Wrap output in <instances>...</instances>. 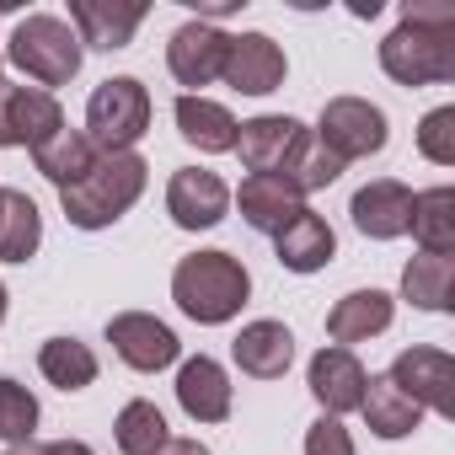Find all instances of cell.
I'll return each mask as SVG.
<instances>
[{
	"instance_id": "836d02e7",
	"label": "cell",
	"mask_w": 455,
	"mask_h": 455,
	"mask_svg": "<svg viewBox=\"0 0 455 455\" xmlns=\"http://www.w3.org/2000/svg\"><path fill=\"white\" fill-rule=\"evenodd\" d=\"M12 92H17L12 81H0V145H17L12 140Z\"/></svg>"
},
{
	"instance_id": "1f68e13d",
	"label": "cell",
	"mask_w": 455,
	"mask_h": 455,
	"mask_svg": "<svg viewBox=\"0 0 455 455\" xmlns=\"http://www.w3.org/2000/svg\"><path fill=\"white\" fill-rule=\"evenodd\" d=\"M306 455H354V439H348V428L338 423V418H316L311 428H306Z\"/></svg>"
},
{
	"instance_id": "44dd1931",
	"label": "cell",
	"mask_w": 455,
	"mask_h": 455,
	"mask_svg": "<svg viewBox=\"0 0 455 455\" xmlns=\"http://www.w3.org/2000/svg\"><path fill=\"white\" fill-rule=\"evenodd\" d=\"M177 129H182V140H188V145H198V150L220 156V150H236V129H242V124L225 113L220 102H209V97L188 92V97H177Z\"/></svg>"
},
{
	"instance_id": "9a60e30c",
	"label": "cell",
	"mask_w": 455,
	"mask_h": 455,
	"mask_svg": "<svg viewBox=\"0 0 455 455\" xmlns=\"http://www.w3.org/2000/svg\"><path fill=\"white\" fill-rule=\"evenodd\" d=\"M364 364L348 354V348H322L316 359H311V396L327 407V418H338V412H354L359 402H364Z\"/></svg>"
},
{
	"instance_id": "8fae6325",
	"label": "cell",
	"mask_w": 455,
	"mask_h": 455,
	"mask_svg": "<svg viewBox=\"0 0 455 455\" xmlns=\"http://www.w3.org/2000/svg\"><path fill=\"white\" fill-rule=\"evenodd\" d=\"M225 49H231V38H225L220 28H209V22H182V28L172 33V44H166V65H172V76H177L182 86H209V81H220V70H225Z\"/></svg>"
},
{
	"instance_id": "d6a6232c",
	"label": "cell",
	"mask_w": 455,
	"mask_h": 455,
	"mask_svg": "<svg viewBox=\"0 0 455 455\" xmlns=\"http://www.w3.org/2000/svg\"><path fill=\"white\" fill-rule=\"evenodd\" d=\"M17 455H92V444H81V439H54V444H22Z\"/></svg>"
},
{
	"instance_id": "4316f807",
	"label": "cell",
	"mask_w": 455,
	"mask_h": 455,
	"mask_svg": "<svg viewBox=\"0 0 455 455\" xmlns=\"http://www.w3.org/2000/svg\"><path fill=\"white\" fill-rule=\"evenodd\" d=\"M450 290H455V263H450V258L423 252V258H412L407 274H402V295H407L412 306H423V311H450Z\"/></svg>"
},
{
	"instance_id": "7402d4cb",
	"label": "cell",
	"mask_w": 455,
	"mask_h": 455,
	"mask_svg": "<svg viewBox=\"0 0 455 455\" xmlns=\"http://www.w3.org/2000/svg\"><path fill=\"white\" fill-rule=\"evenodd\" d=\"M391 327V295L380 290H354L327 311V338L332 343H364Z\"/></svg>"
},
{
	"instance_id": "f546056e",
	"label": "cell",
	"mask_w": 455,
	"mask_h": 455,
	"mask_svg": "<svg viewBox=\"0 0 455 455\" xmlns=\"http://www.w3.org/2000/svg\"><path fill=\"white\" fill-rule=\"evenodd\" d=\"M33 428H38V402L22 380H0V439L6 444H33Z\"/></svg>"
},
{
	"instance_id": "8992f818",
	"label": "cell",
	"mask_w": 455,
	"mask_h": 455,
	"mask_svg": "<svg viewBox=\"0 0 455 455\" xmlns=\"http://www.w3.org/2000/svg\"><path fill=\"white\" fill-rule=\"evenodd\" d=\"M311 129L306 124H295V118H252V124H242L236 129V150H242V166L252 172V177H284L290 188H295V177H300V161H306V150H311Z\"/></svg>"
},
{
	"instance_id": "74e56055",
	"label": "cell",
	"mask_w": 455,
	"mask_h": 455,
	"mask_svg": "<svg viewBox=\"0 0 455 455\" xmlns=\"http://www.w3.org/2000/svg\"><path fill=\"white\" fill-rule=\"evenodd\" d=\"M0 193H6V188H0Z\"/></svg>"
},
{
	"instance_id": "e575fe53",
	"label": "cell",
	"mask_w": 455,
	"mask_h": 455,
	"mask_svg": "<svg viewBox=\"0 0 455 455\" xmlns=\"http://www.w3.org/2000/svg\"><path fill=\"white\" fill-rule=\"evenodd\" d=\"M161 455H209V450H204L198 439H166V444H161Z\"/></svg>"
},
{
	"instance_id": "4fadbf2b",
	"label": "cell",
	"mask_w": 455,
	"mask_h": 455,
	"mask_svg": "<svg viewBox=\"0 0 455 455\" xmlns=\"http://www.w3.org/2000/svg\"><path fill=\"white\" fill-rule=\"evenodd\" d=\"M145 22L140 0H70V28L81 38V49H124L134 38V28Z\"/></svg>"
},
{
	"instance_id": "d590c367",
	"label": "cell",
	"mask_w": 455,
	"mask_h": 455,
	"mask_svg": "<svg viewBox=\"0 0 455 455\" xmlns=\"http://www.w3.org/2000/svg\"><path fill=\"white\" fill-rule=\"evenodd\" d=\"M6 12H17V0H0V17H6Z\"/></svg>"
},
{
	"instance_id": "f1b7e54d",
	"label": "cell",
	"mask_w": 455,
	"mask_h": 455,
	"mask_svg": "<svg viewBox=\"0 0 455 455\" xmlns=\"http://www.w3.org/2000/svg\"><path fill=\"white\" fill-rule=\"evenodd\" d=\"M113 434H118V450H124V455H161V444L172 439L156 402H129V407L118 412Z\"/></svg>"
},
{
	"instance_id": "5b68a950",
	"label": "cell",
	"mask_w": 455,
	"mask_h": 455,
	"mask_svg": "<svg viewBox=\"0 0 455 455\" xmlns=\"http://www.w3.org/2000/svg\"><path fill=\"white\" fill-rule=\"evenodd\" d=\"M150 129V92L134 76H113L86 102V140L97 150H129Z\"/></svg>"
},
{
	"instance_id": "ba28073f",
	"label": "cell",
	"mask_w": 455,
	"mask_h": 455,
	"mask_svg": "<svg viewBox=\"0 0 455 455\" xmlns=\"http://www.w3.org/2000/svg\"><path fill=\"white\" fill-rule=\"evenodd\" d=\"M386 375L418 407H428L439 418H455V359L444 348H407V354H396V364Z\"/></svg>"
},
{
	"instance_id": "7a4b0ae2",
	"label": "cell",
	"mask_w": 455,
	"mask_h": 455,
	"mask_svg": "<svg viewBox=\"0 0 455 455\" xmlns=\"http://www.w3.org/2000/svg\"><path fill=\"white\" fill-rule=\"evenodd\" d=\"M145 161L134 150H97L92 172L70 188H60V204H65V220L81 225V231H102L118 214L134 209V198L145 193Z\"/></svg>"
},
{
	"instance_id": "277c9868",
	"label": "cell",
	"mask_w": 455,
	"mask_h": 455,
	"mask_svg": "<svg viewBox=\"0 0 455 455\" xmlns=\"http://www.w3.org/2000/svg\"><path fill=\"white\" fill-rule=\"evenodd\" d=\"M6 54H12V65L28 81H38V92H49V86L76 81L86 49H81V38H76L70 22H60V17H22Z\"/></svg>"
},
{
	"instance_id": "30bf717a",
	"label": "cell",
	"mask_w": 455,
	"mask_h": 455,
	"mask_svg": "<svg viewBox=\"0 0 455 455\" xmlns=\"http://www.w3.org/2000/svg\"><path fill=\"white\" fill-rule=\"evenodd\" d=\"M225 209H231V188L204 166H182L166 188V214L182 231H209V225L225 220Z\"/></svg>"
},
{
	"instance_id": "9c48e42d",
	"label": "cell",
	"mask_w": 455,
	"mask_h": 455,
	"mask_svg": "<svg viewBox=\"0 0 455 455\" xmlns=\"http://www.w3.org/2000/svg\"><path fill=\"white\" fill-rule=\"evenodd\" d=\"M220 81H231V92H242V97H268L284 86V49L268 33H242L225 49Z\"/></svg>"
},
{
	"instance_id": "ac0fdd59",
	"label": "cell",
	"mask_w": 455,
	"mask_h": 455,
	"mask_svg": "<svg viewBox=\"0 0 455 455\" xmlns=\"http://www.w3.org/2000/svg\"><path fill=\"white\" fill-rule=\"evenodd\" d=\"M231 354H236L242 375L279 380L290 370V359H295V338H290L284 322H252V327H242V338L231 343Z\"/></svg>"
},
{
	"instance_id": "d4e9b609",
	"label": "cell",
	"mask_w": 455,
	"mask_h": 455,
	"mask_svg": "<svg viewBox=\"0 0 455 455\" xmlns=\"http://www.w3.org/2000/svg\"><path fill=\"white\" fill-rule=\"evenodd\" d=\"M65 129V113L54 102V92H38V86H17L12 92V140L38 150L44 140H54Z\"/></svg>"
},
{
	"instance_id": "8d00e7d4",
	"label": "cell",
	"mask_w": 455,
	"mask_h": 455,
	"mask_svg": "<svg viewBox=\"0 0 455 455\" xmlns=\"http://www.w3.org/2000/svg\"><path fill=\"white\" fill-rule=\"evenodd\" d=\"M0 316H6V290H0Z\"/></svg>"
},
{
	"instance_id": "cb8c5ba5",
	"label": "cell",
	"mask_w": 455,
	"mask_h": 455,
	"mask_svg": "<svg viewBox=\"0 0 455 455\" xmlns=\"http://www.w3.org/2000/svg\"><path fill=\"white\" fill-rule=\"evenodd\" d=\"M44 242V220H38V204L17 188L0 193V263H28Z\"/></svg>"
},
{
	"instance_id": "e0dca14e",
	"label": "cell",
	"mask_w": 455,
	"mask_h": 455,
	"mask_svg": "<svg viewBox=\"0 0 455 455\" xmlns=\"http://www.w3.org/2000/svg\"><path fill=\"white\" fill-rule=\"evenodd\" d=\"M306 214V198L284 182V177H247L242 182V220L263 236H279L284 225H295Z\"/></svg>"
},
{
	"instance_id": "6da1fadb",
	"label": "cell",
	"mask_w": 455,
	"mask_h": 455,
	"mask_svg": "<svg viewBox=\"0 0 455 455\" xmlns=\"http://www.w3.org/2000/svg\"><path fill=\"white\" fill-rule=\"evenodd\" d=\"M380 70L402 86H434L455 76V6L450 0H412L396 33L380 44Z\"/></svg>"
},
{
	"instance_id": "83f0119b",
	"label": "cell",
	"mask_w": 455,
	"mask_h": 455,
	"mask_svg": "<svg viewBox=\"0 0 455 455\" xmlns=\"http://www.w3.org/2000/svg\"><path fill=\"white\" fill-rule=\"evenodd\" d=\"M38 370L60 386V391H86L97 380V354L76 338H49L44 354H38Z\"/></svg>"
},
{
	"instance_id": "ffe728a7",
	"label": "cell",
	"mask_w": 455,
	"mask_h": 455,
	"mask_svg": "<svg viewBox=\"0 0 455 455\" xmlns=\"http://www.w3.org/2000/svg\"><path fill=\"white\" fill-rule=\"evenodd\" d=\"M274 247H279V263L290 268V274H316V268H327L332 263V225L322 220V214H300L295 225H284V231L274 236Z\"/></svg>"
},
{
	"instance_id": "3957f363",
	"label": "cell",
	"mask_w": 455,
	"mask_h": 455,
	"mask_svg": "<svg viewBox=\"0 0 455 455\" xmlns=\"http://www.w3.org/2000/svg\"><path fill=\"white\" fill-rule=\"evenodd\" d=\"M247 290H252V279L231 252H193L172 274V300L182 306V316H193L204 327L231 322L247 306Z\"/></svg>"
},
{
	"instance_id": "603a6c76",
	"label": "cell",
	"mask_w": 455,
	"mask_h": 455,
	"mask_svg": "<svg viewBox=\"0 0 455 455\" xmlns=\"http://www.w3.org/2000/svg\"><path fill=\"white\" fill-rule=\"evenodd\" d=\"M407 231L418 236L423 252L450 258V252H455V188L412 193V220H407Z\"/></svg>"
},
{
	"instance_id": "5bb4252c",
	"label": "cell",
	"mask_w": 455,
	"mask_h": 455,
	"mask_svg": "<svg viewBox=\"0 0 455 455\" xmlns=\"http://www.w3.org/2000/svg\"><path fill=\"white\" fill-rule=\"evenodd\" d=\"M407 220H412V193H407L402 182L375 177V182H364V188L354 193V225H359L364 236L396 242V236H407Z\"/></svg>"
},
{
	"instance_id": "d6986e66",
	"label": "cell",
	"mask_w": 455,
	"mask_h": 455,
	"mask_svg": "<svg viewBox=\"0 0 455 455\" xmlns=\"http://www.w3.org/2000/svg\"><path fill=\"white\" fill-rule=\"evenodd\" d=\"M359 412H364L370 434H380V439H407V434L423 423V407H418L412 396H402V391L391 386V375H370V380H364Z\"/></svg>"
},
{
	"instance_id": "2e32d148",
	"label": "cell",
	"mask_w": 455,
	"mask_h": 455,
	"mask_svg": "<svg viewBox=\"0 0 455 455\" xmlns=\"http://www.w3.org/2000/svg\"><path fill=\"white\" fill-rule=\"evenodd\" d=\"M177 402L198 423H225L231 418V380H225V370L209 354H198L177 370Z\"/></svg>"
},
{
	"instance_id": "484cf974",
	"label": "cell",
	"mask_w": 455,
	"mask_h": 455,
	"mask_svg": "<svg viewBox=\"0 0 455 455\" xmlns=\"http://www.w3.org/2000/svg\"><path fill=\"white\" fill-rule=\"evenodd\" d=\"M33 161H38V172H44L54 188H70V182H81V177L92 172L97 145H92L81 129H60L54 140H44V145L33 150Z\"/></svg>"
},
{
	"instance_id": "4dcf8cb0",
	"label": "cell",
	"mask_w": 455,
	"mask_h": 455,
	"mask_svg": "<svg viewBox=\"0 0 455 455\" xmlns=\"http://www.w3.org/2000/svg\"><path fill=\"white\" fill-rule=\"evenodd\" d=\"M418 150L434 166H455V108H434L418 129Z\"/></svg>"
},
{
	"instance_id": "7c38bea8",
	"label": "cell",
	"mask_w": 455,
	"mask_h": 455,
	"mask_svg": "<svg viewBox=\"0 0 455 455\" xmlns=\"http://www.w3.org/2000/svg\"><path fill=\"white\" fill-rule=\"evenodd\" d=\"M108 343L118 348V359L129 364V370H166L172 359H177V338H172V327L166 322H156V316H145V311H124V316H113L108 322Z\"/></svg>"
},
{
	"instance_id": "52a82bcc",
	"label": "cell",
	"mask_w": 455,
	"mask_h": 455,
	"mask_svg": "<svg viewBox=\"0 0 455 455\" xmlns=\"http://www.w3.org/2000/svg\"><path fill=\"white\" fill-rule=\"evenodd\" d=\"M316 140L322 150H332L343 166L359 161V156H375L386 150V113L364 97H332L322 108V124H316Z\"/></svg>"
}]
</instances>
